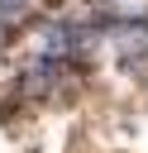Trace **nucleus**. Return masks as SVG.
<instances>
[{
	"mask_svg": "<svg viewBox=\"0 0 148 153\" xmlns=\"http://www.w3.org/2000/svg\"><path fill=\"white\" fill-rule=\"evenodd\" d=\"M14 33H19V29H14V24H10V19H0V53H5V48H10V43H14Z\"/></svg>",
	"mask_w": 148,
	"mask_h": 153,
	"instance_id": "1",
	"label": "nucleus"
}]
</instances>
